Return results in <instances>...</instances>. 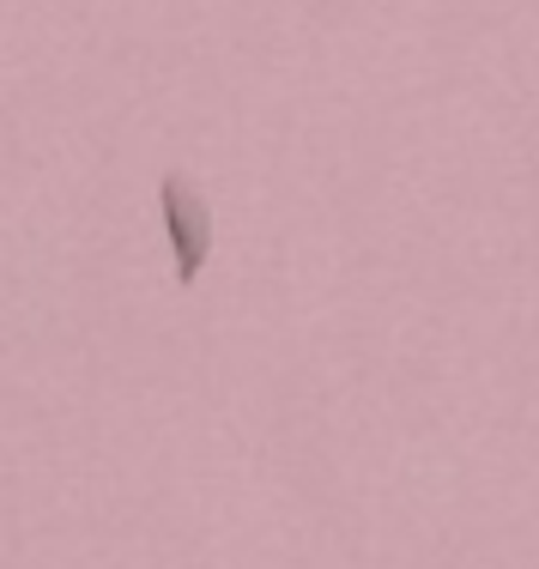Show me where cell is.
<instances>
[{
  "label": "cell",
  "mask_w": 539,
  "mask_h": 569,
  "mask_svg": "<svg viewBox=\"0 0 539 569\" xmlns=\"http://www.w3.org/2000/svg\"><path fill=\"white\" fill-rule=\"evenodd\" d=\"M158 212H164V237H170V254H177V284L188 291L212 261V207L194 188V176L164 170L158 176Z\"/></svg>",
  "instance_id": "6da1fadb"
}]
</instances>
